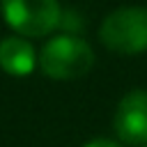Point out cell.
I'll return each mask as SVG.
<instances>
[{
    "instance_id": "cell-5",
    "label": "cell",
    "mask_w": 147,
    "mask_h": 147,
    "mask_svg": "<svg viewBox=\"0 0 147 147\" xmlns=\"http://www.w3.org/2000/svg\"><path fill=\"white\" fill-rule=\"evenodd\" d=\"M39 67L37 51L28 37L9 34L0 39V69L14 78H25Z\"/></svg>"
},
{
    "instance_id": "cell-7",
    "label": "cell",
    "mask_w": 147,
    "mask_h": 147,
    "mask_svg": "<svg viewBox=\"0 0 147 147\" xmlns=\"http://www.w3.org/2000/svg\"><path fill=\"white\" fill-rule=\"evenodd\" d=\"M145 147H147V145H145Z\"/></svg>"
},
{
    "instance_id": "cell-3",
    "label": "cell",
    "mask_w": 147,
    "mask_h": 147,
    "mask_svg": "<svg viewBox=\"0 0 147 147\" xmlns=\"http://www.w3.org/2000/svg\"><path fill=\"white\" fill-rule=\"evenodd\" d=\"M5 23L21 37H46L62 18L57 0H0Z\"/></svg>"
},
{
    "instance_id": "cell-6",
    "label": "cell",
    "mask_w": 147,
    "mask_h": 147,
    "mask_svg": "<svg viewBox=\"0 0 147 147\" xmlns=\"http://www.w3.org/2000/svg\"><path fill=\"white\" fill-rule=\"evenodd\" d=\"M83 147H122V145L115 140H108V138H94V140H87Z\"/></svg>"
},
{
    "instance_id": "cell-2",
    "label": "cell",
    "mask_w": 147,
    "mask_h": 147,
    "mask_svg": "<svg viewBox=\"0 0 147 147\" xmlns=\"http://www.w3.org/2000/svg\"><path fill=\"white\" fill-rule=\"evenodd\" d=\"M101 44L117 55H138L147 51V7H119L110 11L99 28Z\"/></svg>"
},
{
    "instance_id": "cell-1",
    "label": "cell",
    "mask_w": 147,
    "mask_h": 147,
    "mask_svg": "<svg viewBox=\"0 0 147 147\" xmlns=\"http://www.w3.org/2000/svg\"><path fill=\"white\" fill-rule=\"evenodd\" d=\"M37 62L44 76L53 80H74L94 67V51L76 34H57L41 46Z\"/></svg>"
},
{
    "instance_id": "cell-4",
    "label": "cell",
    "mask_w": 147,
    "mask_h": 147,
    "mask_svg": "<svg viewBox=\"0 0 147 147\" xmlns=\"http://www.w3.org/2000/svg\"><path fill=\"white\" fill-rule=\"evenodd\" d=\"M113 126L124 145H147V90H131L119 99Z\"/></svg>"
}]
</instances>
